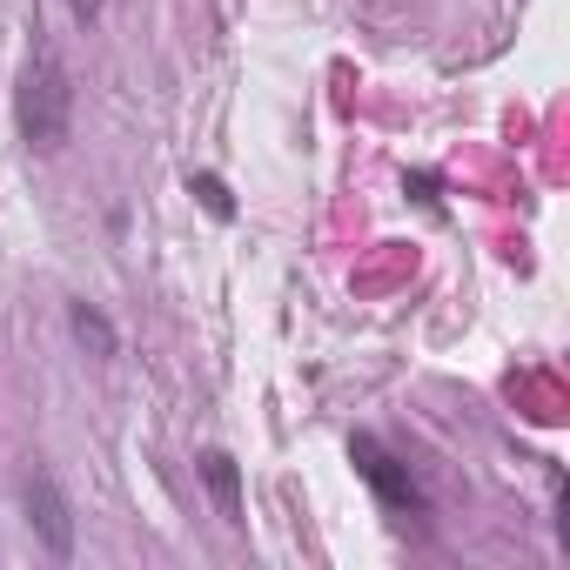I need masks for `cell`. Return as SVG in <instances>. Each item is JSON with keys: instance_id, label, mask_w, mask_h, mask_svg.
<instances>
[{"instance_id": "6", "label": "cell", "mask_w": 570, "mask_h": 570, "mask_svg": "<svg viewBox=\"0 0 570 570\" xmlns=\"http://www.w3.org/2000/svg\"><path fill=\"white\" fill-rule=\"evenodd\" d=\"M188 195H202V208H208L215 222H235V195H228L222 175H188Z\"/></svg>"}, {"instance_id": "5", "label": "cell", "mask_w": 570, "mask_h": 570, "mask_svg": "<svg viewBox=\"0 0 570 570\" xmlns=\"http://www.w3.org/2000/svg\"><path fill=\"white\" fill-rule=\"evenodd\" d=\"M68 330H75V336H81V343H88L95 356H115V350H121L115 323H108L101 309H88V303H75V309H68Z\"/></svg>"}, {"instance_id": "4", "label": "cell", "mask_w": 570, "mask_h": 570, "mask_svg": "<svg viewBox=\"0 0 570 570\" xmlns=\"http://www.w3.org/2000/svg\"><path fill=\"white\" fill-rule=\"evenodd\" d=\"M202 483H208V497L222 503V517L242 523V470H235L228 450H208V456H202Z\"/></svg>"}, {"instance_id": "3", "label": "cell", "mask_w": 570, "mask_h": 570, "mask_svg": "<svg viewBox=\"0 0 570 570\" xmlns=\"http://www.w3.org/2000/svg\"><path fill=\"white\" fill-rule=\"evenodd\" d=\"M21 503H28V523H35V537L48 543V557H75V510H68V497H61V483L48 476V470H35L28 483H21Z\"/></svg>"}, {"instance_id": "2", "label": "cell", "mask_w": 570, "mask_h": 570, "mask_svg": "<svg viewBox=\"0 0 570 570\" xmlns=\"http://www.w3.org/2000/svg\"><path fill=\"white\" fill-rule=\"evenodd\" d=\"M350 463H356V476L376 490V503H383V510H423V490H416L410 463H403L383 436L356 430V436H350Z\"/></svg>"}, {"instance_id": "7", "label": "cell", "mask_w": 570, "mask_h": 570, "mask_svg": "<svg viewBox=\"0 0 570 570\" xmlns=\"http://www.w3.org/2000/svg\"><path fill=\"white\" fill-rule=\"evenodd\" d=\"M68 8H75V21H95V14L108 8V0H68Z\"/></svg>"}, {"instance_id": "1", "label": "cell", "mask_w": 570, "mask_h": 570, "mask_svg": "<svg viewBox=\"0 0 570 570\" xmlns=\"http://www.w3.org/2000/svg\"><path fill=\"white\" fill-rule=\"evenodd\" d=\"M14 121H21V141L35 155H61L68 135H75V75L61 61V48L35 28V48H28V68H21V95H14Z\"/></svg>"}]
</instances>
